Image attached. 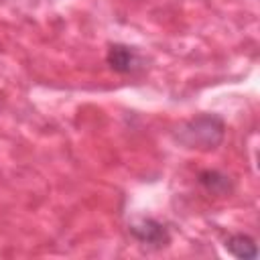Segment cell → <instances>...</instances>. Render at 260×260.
<instances>
[{
	"label": "cell",
	"instance_id": "obj_2",
	"mask_svg": "<svg viewBox=\"0 0 260 260\" xmlns=\"http://www.w3.org/2000/svg\"><path fill=\"white\" fill-rule=\"evenodd\" d=\"M130 234L140 242V244H148L154 248H162L171 242V234L167 230L165 223L156 221V219H138L130 225Z\"/></svg>",
	"mask_w": 260,
	"mask_h": 260
},
{
	"label": "cell",
	"instance_id": "obj_5",
	"mask_svg": "<svg viewBox=\"0 0 260 260\" xmlns=\"http://www.w3.org/2000/svg\"><path fill=\"white\" fill-rule=\"evenodd\" d=\"M225 250L240 258V260H254L258 256V248H256V242L254 238L246 236V234H234L225 240Z\"/></svg>",
	"mask_w": 260,
	"mask_h": 260
},
{
	"label": "cell",
	"instance_id": "obj_4",
	"mask_svg": "<svg viewBox=\"0 0 260 260\" xmlns=\"http://www.w3.org/2000/svg\"><path fill=\"white\" fill-rule=\"evenodd\" d=\"M197 181L199 185L211 193V195H217V197H223V195H230L234 191V181L221 173V171H215V169H205L197 175Z\"/></svg>",
	"mask_w": 260,
	"mask_h": 260
},
{
	"label": "cell",
	"instance_id": "obj_3",
	"mask_svg": "<svg viewBox=\"0 0 260 260\" xmlns=\"http://www.w3.org/2000/svg\"><path fill=\"white\" fill-rule=\"evenodd\" d=\"M106 61L116 73H132L140 67V57H138L136 49H132L128 45H122V43L110 45Z\"/></svg>",
	"mask_w": 260,
	"mask_h": 260
},
{
	"label": "cell",
	"instance_id": "obj_1",
	"mask_svg": "<svg viewBox=\"0 0 260 260\" xmlns=\"http://www.w3.org/2000/svg\"><path fill=\"white\" fill-rule=\"evenodd\" d=\"M225 136V124L215 114H199L191 120H187L175 138L185 148H197V150H215Z\"/></svg>",
	"mask_w": 260,
	"mask_h": 260
}]
</instances>
